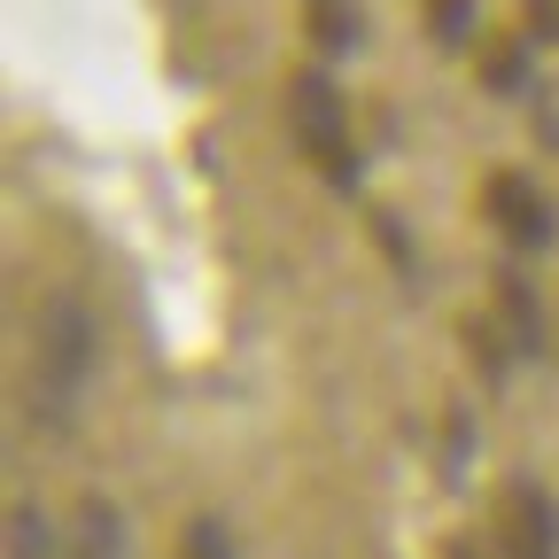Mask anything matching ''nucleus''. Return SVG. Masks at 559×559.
<instances>
[{"mask_svg": "<svg viewBox=\"0 0 559 559\" xmlns=\"http://www.w3.org/2000/svg\"><path fill=\"white\" fill-rule=\"evenodd\" d=\"M489 218L506 226V241H528V249H544L551 241V202L528 187V179H489Z\"/></svg>", "mask_w": 559, "mask_h": 559, "instance_id": "obj_4", "label": "nucleus"}, {"mask_svg": "<svg viewBox=\"0 0 559 559\" xmlns=\"http://www.w3.org/2000/svg\"><path fill=\"white\" fill-rule=\"evenodd\" d=\"M466 24H474L466 0H436V32H443V39H466Z\"/></svg>", "mask_w": 559, "mask_h": 559, "instance_id": "obj_9", "label": "nucleus"}, {"mask_svg": "<svg viewBox=\"0 0 559 559\" xmlns=\"http://www.w3.org/2000/svg\"><path fill=\"white\" fill-rule=\"evenodd\" d=\"M296 140H304V148L319 156V171L334 179V187H349V179H358V156H349V124H342V94L319 79V70H304V79H296Z\"/></svg>", "mask_w": 559, "mask_h": 559, "instance_id": "obj_2", "label": "nucleus"}, {"mask_svg": "<svg viewBox=\"0 0 559 559\" xmlns=\"http://www.w3.org/2000/svg\"><path fill=\"white\" fill-rule=\"evenodd\" d=\"M498 544H506V559H559V506L544 498L536 481H521L513 498H506Z\"/></svg>", "mask_w": 559, "mask_h": 559, "instance_id": "obj_3", "label": "nucleus"}, {"mask_svg": "<svg viewBox=\"0 0 559 559\" xmlns=\"http://www.w3.org/2000/svg\"><path fill=\"white\" fill-rule=\"evenodd\" d=\"M179 559H234V551H226V528H218V521H194Z\"/></svg>", "mask_w": 559, "mask_h": 559, "instance_id": "obj_8", "label": "nucleus"}, {"mask_svg": "<svg viewBox=\"0 0 559 559\" xmlns=\"http://www.w3.org/2000/svg\"><path fill=\"white\" fill-rule=\"evenodd\" d=\"M9 559H55V536H47V513H39V506H16V521H9Z\"/></svg>", "mask_w": 559, "mask_h": 559, "instance_id": "obj_6", "label": "nucleus"}, {"mask_svg": "<svg viewBox=\"0 0 559 559\" xmlns=\"http://www.w3.org/2000/svg\"><path fill=\"white\" fill-rule=\"evenodd\" d=\"M498 296H506V326H513V342L536 349V304H528L521 288H498Z\"/></svg>", "mask_w": 559, "mask_h": 559, "instance_id": "obj_7", "label": "nucleus"}, {"mask_svg": "<svg viewBox=\"0 0 559 559\" xmlns=\"http://www.w3.org/2000/svg\"><path fill=\"white\" fill-rule=\"evenodd\" d=\"M62 559H124V521H117V506H79V536H70V551Z\"/></svg>", "mask_w": 559, "mask_h": 559, "instance_id": "obj_5", "label": "nucleus"}, {"mask_svg": "<svg viewBox=\"0 0 559 559\" xmlns=\"http://www.w3.org/2000/svg\"><path fill=\"white\" fill-rule=\"evenodd\" d=\"M86 358H94V326H86V311L70 304V296H55L47 319H39V389H47V412H62L70 396H79Z\"/></svg>", "mask_w": 559, "mask_h": 559, "instance_id": "obj_1", "label": "nucleus"}]
</instances>
